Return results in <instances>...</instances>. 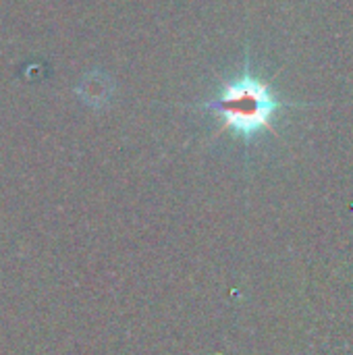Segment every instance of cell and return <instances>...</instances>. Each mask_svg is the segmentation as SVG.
<instances>
[{
  "label": "cell",
  "mask_w": 353,
  "mask_h": 355,
  "mask_svg": "<svg viewBox=\"0 0 353 355\" xmlns=\"http://www.w3.org/2000/svg\"><path fill=\"white\" fill-rule=\"evenodd\" d=\"M300 104L285 102L275 87L264 81L246 60L239 75L221 81L218 92L200 104V110L210 112L221 121V129L252 144L260 135L275 129L277 116Z\"/></svg>",
  "instance_id": "cell-1"
}]
</instances>
